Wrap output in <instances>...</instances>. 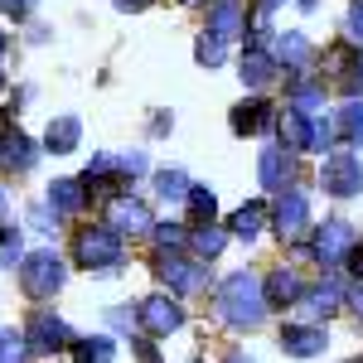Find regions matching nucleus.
Listing matches in <instances>:
<instances>
[{
    "instance_id": "1",
    "label": "nucleus",
    "mask_w": 363,
    "mask_h": 363,
    "mask_svg": "<svg viewBox=\"0 0 363 363\" xmlns=\"http://www.w3.org/2000/svg\"><path fill=\"white\" fill-rule=\"evenodd\" d=\"M218 315H223L228 325H238V330L262 325V315H267V291H262V281L252 277V272H233V277L218 286Z\"/></svg>"
},
{
    "instance_id": "2",
    "label": "nucleus",
    "mask_w": 363,
    "mask_h": 363,
    "mask_svg": "<svg viewBox=\"0 0 363 363\" xmlns=\"http://www.w3.org/2000/svg\"><path fill=\"white\" fill-rule=\"evenodd\" d=\"M320 184H325V194L335 199H349L363 189V165L354 150H335V155H325V169H320Z\"/></svg>"
},
{
    "instance_id": "3",
    "label": "nucleus",
    "mask_w": 363,
    "mask_h": 363,
    "mask_svg": "<svg viewBox=\"0 0 363 363\" xmlns=\"http://www.w3.org/2000/svg\"><path fill=\"white\" fill-rule=\"evenodd\" d=\"M20 281H25V291L34 301H49L58 286H63V262H58L54 252H34L25 262V272H20Z\"/></svg>"
},
{
    "instance_id": "4",
    "label": "nucleus",
    "mask_w": 363,
    "mask_h": 363,
    "mask_svg": "<svg viewBox=\"0 0 363 363\" xmlns=\"http://www.w3.org/2000/svg\"><path fill=\"white\" fill-rule=\"evenodd\" d=\"M73 252H78V262H83V267H116V262H121L116 228H87V233H78Z\"/></svg>"
},
{
    "instance_id": "5",
    "label": "nucleus",
    "mask_w": 363,
    "mask_h": 363,
    "mask_svg": "<svg viewBox=\"0 0 363 363\" xmlns=\"http://www.w3.org/2000/svg\"><path fill=\"white\" fill-rule=\"evenodd\" d=\"M25 344H29V349H39V354H54V349H68L73 335H68V325H63L58 315L39 310V315L29 320V330H25Z\"/></svg>"
},
{
    "instance_id": "6",
    "label": "nucleus",
    "mask_w": 363,
    "mask_h": 363,
    "mask_svg": "<svg viewBox=\"0 0 363 363\" xmlns=\"http://www.w3.org/2000/svg\"><path fill=\"white\" fill-rule=\"evenodd\" d=\"M160 281H165L169 291H203V281H208V272L199 267V262H184V257H160Z\"/></svg>"
},
{
    "instance_id": "7",
    "label": "nucleus",
    "mask_w": 363,
    "mask_h": 363,
    "mask_svg": "<svg viewBox=\"0 0 363 363\" xmlns=\"http://www.w3.org/2000/svg\"><path fill=\"white\" fill-rule=\"evenodd\" d=\"M107 223H112L116 233H145V228H155L150 223V208L131 194H116L112 203H107Z\"/></svg>"
},
{
    "instance_id": "8",
    "label": "nucleus",
    "mask_w": 363,
    "mask_h": 363,
    "mask_svg": "<svg viewBox=\"0 0 363 363\" xmlns=\"http://www.w3.org/2000/svg\"><path fill=\"white\" fill-rule=\"evenodd\" d=\"M140 325H145L150 335H169V330L184 325V310L174 306L169 296H150V301H140Z\"/></svg>"
},
{
    "instance_id": "9",
    "label": "nucleus",
    "mask_w": 363,
    "mask_h": 363,
    "mask_svg": "<svg viewBox=\"0 0 363 363\" xmlns=\"http://www.w3.org/2000/svg\"><path fill=\"white\" fill-rule=\"evenodd\" d=\"M306 223H310V199L296 194V189L281 194V203H277V233H281V238H301Z\"/></svg>"
},
{
    "instance_id": "10",
    "label": "nucleus",
    "mask_w": 363,
    "mask_h": 363,
    "mask_svg": "<svg viewBox=\"0 0 363 363\" xmlns=\"http://www.w3.org/2000/svg\"><path fill=\"white\" fill-rule=\"evenodd\" d=\"M281 349L291 359H315L325 349V330H315V325H286L281 330Z\"/></svg>"
},
{
    "instance_id": "11",
    "label": "nucleus",
    "mask_w": 363,
    "mask_h": 363,
    "mask_svg": "<svg viewBox=\"0 0 363 363\" xmlns=\"http://www.w3.org/2000/svg\"><path fill=\"white\" fill-rule=\"evenodd\" d=\"M354 242H359V238H354V228H349V223H325V228H320V238H315V257H320V262H339Z\"/></svg>"
},
{
    "instance_id": "12",
    "label": "nucleus",
    "mask_w": 363,
    "mask_h": 363,
    "mask_svg": "<svg viewBox=\"0 0 363 363\" xmlns=\"http://www.w3.org/2000/svg\"><path fill=\"white\" fill-rule=\"evenodd\" d=\"M208 29H213L218 39H238V34L247 29V20H242V5H238V0H218V5L208 10Z\"/></svg>"
},
{
    "instance_id": "13",
    "label": "nucleus",
    "mask_w": 363,
    "mask_h": 363,
    "mask_svg": "<svg viewBox=\"0 0 363 363\" xmlns=\"http://www.w3.org/2000/svg\"><path fill=\"white\" fill-rule=\"evenodd\" d=\"M262 291H267V306H291V301H301V277L277 267L272 277L262 281Z\"/></svg>"
},
{
    "instance_id": "14",
    "label": "nucleus",
    "mask_w": 363,
    "mask_h": 363,
    "mask_svg": "<svg viewBox=\"0 0 363 363\" xmlns=\"http://www.w3.org/2000/svg\"><path fill=\"white\" fill-rule=\"evenodd\" d=\"M277 78V54H267V49H247L242 54V83L247 87H267Z\"/></svg>"
},
{
    "instance_id": "15",
    "label": "nucleus",
    "mask_w": 363,
    "mask_h": 363,
    "mask_svg": "<svg viewBox=\"0 0 363 363\" xmlns=\"http://www.w3.org/2000/svg\"><path fill=\"white\" fill-rule=\"evenodd\" d=\"M78 136H83V121H78V116H58V121H49L44 145H49L54 155H68V150H78Z\"/></svg>"
},
{
    "instance_id": "16",
    "label": "nucleus",
    "mask_w": 363,
    "mask_h": 363,
    "mask_svg": "<svg viewBox=\"0 0 363 363\" xmlns=\"http://www.w3.org/2000/svg\"><path fill=\"white\" fill-rule=\"evenodd\" d=\"M277 116H272V107L267 102H242L238 112H233V131L238 136H252V131H267Z\"/></svg>"
},
{
    "instance_id": "17",
    "label": "nucleus",
    "mask_w": 363,
    "mask_h": 363,
    "mask_svg": "<svg viewBox=\"0 0 363 363\" xmlns=\"http://www.w3.org/2000/svg\"><path fill=\"white\" fill-rule=\"evenodd\" d=\"M34 160H39V150H34L29 136H5L0 140V165L5 169H29Z\"/></svg>"
},
{
    "instance_id": "18",
    "label": "nucleus",
    "mask_w": 363,
    "mask_h": 363,
    "mask_svg": "<svg viewBox=\"0 0 363 363\" xmlns=\"http://www.w3.org/2000/svg\"><path fill=\"white\" fill-rule=\"evenodd\" d=\"M49 208H54V213H78V208H83V184H78V179L49 184Z\"/></svg>"
},
{
    "instance_id": "19",
    "label": "nucleus",
    "mask_w": 363,
    "mask_h": 363,
    "mask_svg": "<svg viewBox=\"0 0 363 363\" xmlns=\"http://www.w3.org/2000/svg\"><path fill=\"white\" fill-rule=\"evenodd\" d=\"M339 306V286H315V291H301V310H306V320H320V315H330Z\"/></svg>"
},
{
    "instance_id": "20",
    "label": "nucleus",
    "mask_w": 363,
    "mask_h": 363,
    "mask_svg": "<svg viewBox=\"0 0 363 363\" xmlns=\"http://www.w3.org/2000/svg\"><path fill=\"white\" fill-rule=\"evenodd\" d=\"M286 179H291L286 150H262V184H267V189H286Z\"/></svg>"
},
{
    "instance_id": "21",
    "label": "nucleus",
    "mask_w": 363,
    "mask_h": 363,
    "mask_svg": "<svg viewBox=\"0 0 363 363\" xmlns=\"http://www.w3.org/2000/svg\"><path fill=\"white\" fill-rule=\"evenodd\" d=\"M281 136H286L291 150H310V121H306L301 107H291V112L281 116Z\"/></svg>"
},
{
    "instance_id": "22",
    "label": "nucleus",
    "mask_w": 363,
    "mask_h": 363,
    "mask_svg": "<svg viewBox=\"0 0 363 363\" xmlns=\"http://www.w3.org/2000/svg\"><path fill=\"white\" fill-rule=\"evenodd\" d=\"M272 54H277V63H291V68H301V63L310 58V44H306V34H277Z\"/></svg>"
},
{
    "instance_id": "23",
    "label": "nucleus",
    "mask_w": 363,
    "mask_h": 363,
    "mask_svg": "<svg viewBox=\"0 0 363 363\" xmlns=\"http://www.w3.org/2000/svg\"><path fill=\"white\" fill-rule=\"evenodd\" d=\"M262 223H267V208H262V203H242V208L233 213V233H238V238H247V242L262 233Z\"/></svg>"
},
{
    "instance_id": "24",
    "label": "nucleus",
    "mask_w": 363,
    "mask_h": 363,
    "mask_svg": "<svg viewBox=\"0 0 363 363\" xmlns=\"http://www.w3.org/2000/svg\"><path fill=\"white\" fill-rule=\"evenodd\" d=\"M73 359L78 363H112L116 344L112 339H78V344H73Z\"/></svg>"
},
{
    "instance_id": "25",
    "label": "nucleus",
    "mask_w": 363,
    "mask_h": 363,
    "mask_svg": "<svg viewBox=\"0 0 363 363\" xmlns=\"http://www.w3.org/2000/svg\"><path fill=\"white\" fill-rule=\"evenodd\" d=\"M335 131H339L344 140H354V145L363 140V107H359V102L339 107V116H335Z\"/></svg>"
},
{
    "instance_id": "26",
    "label": "nucleus",
    "mask_w": 363,
    "mask_h": 363,
    "mask_svg": "<svg viewBox=\"0 0 363 363\" xmlns=\"http://www.w3.org/2000/svg\"><path fill=\"white\" fill-rule=\"evenodd\" d=\"M223 44H228V39H218L213 29H203V34H199V44H194L199 63H208V68H218V63L228 58V49H223Z\"/></svg>"
},
{
    "instance_id": "27",
    "label": "nucleus",
    "mask_w": 363,
    "mask_h": 363,
    "mask_svg": "<svg viewBox=\"0 0 363 363\" xmlns=\"http://www.w3.org/2000/svg\"><path fill=\"white\" fill-rule=\"evenodd\" d=\"M155 189H160V199H189V174L184 169H160Z\"/></svg>"
},
{
    "instance_id": "28",
    "label": "nucleus",
    "mask_w": 363,
    "mask_h": 363,
    "mask_svg": "<svg viewBox=\"0 0 363 363\" xmlns=\"http://www.w3.org/2000/svg\"><path fill=\"white\" fill-rule=\"evenodd\" d=\"M291 102L310 112V107H320V102H325V87L310 83V78H291Z\"/></svg>"
},
{
    "instance_id": "29",
    "label": "nucleus",
    "mask_w": 363,
    "mask_h": 363,
    "mask_svg": "<svg viewBox=\"0 0 363 363\" xmlns=\"http://www.w3.org/2000/svg\"><path fill=\"white\" fill-rule=\"evenodd\" d=\"M189 242H194V252H199V257H218V252L228 247V238L218 233V228H199V233L189 238Z\"/></svg>"
},
{
    "instance_id": "30",
    "label": "nucleus",
    "mask_w": 363,
    "mask_h": 363,
    "mask_svg": "<svg viewBox=\"0 0 363 363\" xmlns=\"http://www.w3.org/2000/svg\"><path fill=\"white\" fill-rule=\"evenodd\" d=\"M330 140H335V121L310 112V150H330Z\"/></svg>"
},
{
    "instance_id": "31",
    "label": "nucleus",
    "mask_w": 363,
    "mask_h": 363,
    "mask_svg": "<svg viewBox=\"0 0 363 363\" xmlns=\"http://www.w3.org/2000/svg\"><path fill=\"white\" fill-rule=\"evenodd\" d=\"M0 363H25V335L0 330Z\"/></svg>"
},
{
    "instance_id": "32",
    "label": "nucleus",
    "mask_w": 363,
    "mask_h": 363,
    "mask_svg": "<svg viewBox=\"0 0 363 363\" xmlns=\"http://www.w3.org/2000/svg\"><path fill=\"white\" fill-rule=\"evenodd\" d=\"M20 257V233L15 228H0V267H10Z\"/></svg>"
},
{
    "instance_id": "33",
    "label": "nucleus",
    "mask_w": 363,
    "mask_h": 363,
    "mask_svg": "<svg viewBox=\"0 0 363 363\" xmlns=\"http://www.w3.org/2000/svg\"><path fill=\"white\" fill-rule=\"evenodd\" d=\"M189 208H194V218H213V194L199 189V184H189Z\"/></svg>"
},
{
    "instance_id": "34",
    "label": "nucleus",
    "mask_w": 363,
    "mask_h": 363,
    "mask_svg": "<svg viewBox=\"0 0 363 363\" xmlns=\"http://www.w3.org/2000/svg\"><path fill=\"white\" fill-rule=\"evenodd\" d=\"M349 39L363 44V0H354V10H349Z\"/></svg>"
},
{
    "instance_id": "35",
    "label": "nucleus",
    "mask_w": 363,
    "mask_h": 363,
    "mask_svg": "<svg viewBox=\"0 0 363 363\" xmlns=\"http://www.w3.org/2000/svg\"><path fill=\"white\" fill-rule=\"evenodd\" d=\"M155 238H160V247H179V242H184V233H179V223L155 228Z\"/></svg>"
},
{
    "instance_id": "36",
    "label": "nucleus",
    "mask_w": 363,
    "mask_h": 363,
    "mask_svg": "<svg viewBox=\"0 0 363 363\" xmlns=\"http://www.w3.org/2000/svg\"><path fill=\"white\" fill-rule=\"evenodd\" d=\"M107 320H112L116 330H131V325H136V320H140V310H112Z\"/></svg>"
},
{
    "instance_id": "37",
    "label": "nucleus",
    "mask_w": 363,
    "mask_h": 363,
    "mask_svg": "<svg viewBox=\"0 0 363 363\" xmlns=\"http://www.w3.org/2000/svg\"><path fill=\"white\" fill-rule=\"evenodd\" d=\"M29 223L39 228V233H54V228H49V208H34V213H29Z\"/></svg>"
},
{
    "instance_id": "38",
    "label": "nucleus",
    "mask_w": 363,
    "mask_h": 363,
    "mask_svg": "<svg viewBox=\"0 0 363 363\" xmlns=\"http://www.w3.org/2000/svg\"><path fill=\"white\" fill-rule=\"evenodd\" d=\"M5 10L20 20V15H29V10H34V0H5Z\"/></svg>"
},
{
    "instance_id": "39",
    "label": "nucleus",
    "mask_w": 363,
    "mask_h": 363,
    "mask_svg": "<svg viewBox=\"0 0 363 363\" xmlns=\"http://www.w3.org/2000/svg\"><path fill=\"white\" fill-rule=\"evenodd\" d=\"M136 354L140 363H160V349H150V344H136Z\"/></svg>"
},
{
    "instance_id": "40",
    "label": "nucleus",
    "mask_w": 363,
    "mask_h": 363,
    "mask_svg": "<svg viewBox=\"0 0 363 363\" xmlns=\"http://www.w3.org/2000/svg\"><path fill=\"white\" fill-rule=\"evenodd\" d=\"M349 262H354V272H359V277H363V247H359V242L349 247Z\"/></svg>"
},
{
    "instance_id": "41",
    "label": "nucleus",
    "mask_w": 363,
    "mask_h": 363,
    "mask_svg": "<svg viewBox=\"0 0 363 363\" xmlns=\"http://www.w3.org/2000/svg\"><path fill=\"white\" fill-rule=\"evenodd\" d=\"M349 301H354V310H359V315H363V281H359V286H354V296H349Z\"/></svg>"
},
{
    "instance_id": "42",
    "label": "nucleus",
    "mask_w": 363,
    "mask_h": 363,
    "mask_svg": "<svg viewBox=\"0 0 363 363\" xmlns=\"http://www.w3.org/2000/svg\"><path fill=\"white\" fill-rule=\"evenodd\" d=\"M116 5H121V10H145L150 0H116Z\"/></svg>"
},
{
    "instance_id": "43",
    "label": "nucleus",
    "mask_w": 363,
    "mask_h": 363,
    "mask_svg": "<svg viewBox=\"0 0 363 363\" xmlns=\"http://www.w3.org/2000/svg\"><path fill=\"white\" fill-rule=\"evenodd\" d=\"M5 136H10V116L0 112V140H5Z\"/></svg>"
},
{
    "instance_id": "44",
    "label": "nucleus",
    "mask_w": 363,
    "mask_h": 363,
    "mask_svg": "<svg viewBox=\"0 0 363 363\" xmlns=\"http://www.w3.org/2000/svg\"><path fill=\"white\" fill-rule=\"evenodd\" d=\"M301 5H306V10H315V5H320V0H301Z\"/></svg>"
},
{
    "instance_id": "45",
    "label": "nucleus",
    "mask_w": 363,
    "mask_h": 363,
    "mask_svg": "<svg viewBox=\"0 0 363 363\" xmlns=\"http://www.w3.org/2000/svg\"><path fill=\"white\" fill-rule=\"evenodd\" d=\"M233 363H252V359H242V354H233Z\"/></svg>"
},
{
    "instance_id": "46",
    "label": "nucleus",
    "mask_w": 363,
    "mask_h": 363,
    "mask_svg": "<svg viewBox=\"0 0 363 363\" xmlns=\"http://www.w3.org/2000/svg\"><path fill=\"white\" fill-rule=\"evenodd\" d=\"M262 5H267V10H272V5H281V0H262Z\"/></svg>"
},
{
    "instance_id": "47",
    "label": "nucleus",
    "mask_w": 363,
    "mask_h": 363,
    "mask_svg": "<svg viewBox=\"0 0 363 363\" xmlns=\"http://www.w3.org/2000/svg\"><path fill=\"white\" fill-rule=\"evenodd\" d=\"M0 213H5V189H0Z\"/></svg>"
},
{
    "instance_id": "48",
    "label": "nucleus",
    "mask_w": 363,
    "mask_h": 363,
    "mask_svg": "<svg viewBox=\"0 0 363 363\" xmlns=\"http://www.w3.org/2000/svg\"><path fill=\"white\" fill-rule=\"evenodd\" d=\"M0 54H5V34H0Z\"/></svg>"
},
{
    "instance_id": "49",
    "label": "nucleus",
    "mask_w": 363,
    "mask_h": 363,
    "mask_svg": "<svg viewBox=\"0 0 363 363\" xmlns=\"http://www.w3.org/2000/svg\"><path fill=\"white\" fill-rule=\"evenodd\" d=\"M0 10H5V0H0Z\"/></svg>"
},
{
    "instance_id": "50",
    "label": "nucleus",
    "mask_w": 363,
    "mask_h": 363,
    "mask_svg": "<svg viewBox=\"0 0 363 363\" xmlns=\"http://www.w3.org/2000/svg\"><path fill=\"white\" fill-rule=\"evenodd\" d=\"M189 5H194V0H189Z\"/></svg>"
}]
</instances>
